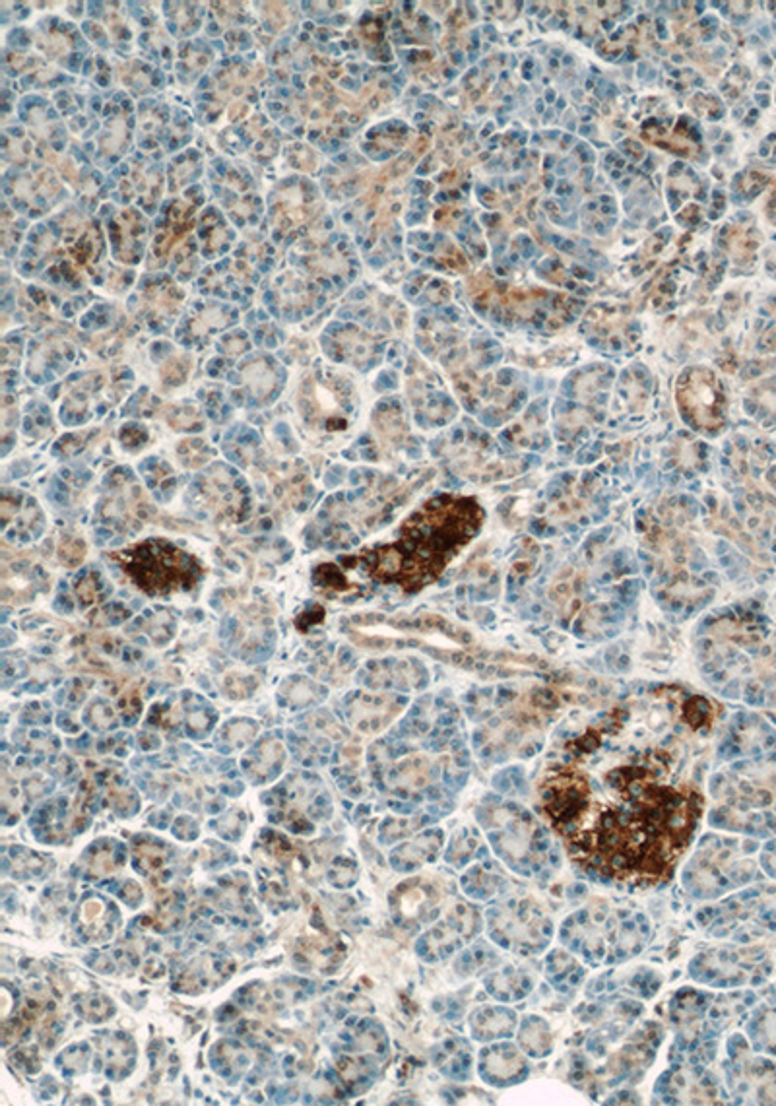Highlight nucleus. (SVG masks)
<instances>
[{
	"label": "nucleus",
	"mask_w": 776,
	"mask_h": 1106,
	"mask_svg": "<svg viewBox=\"0 0 776 1106\" xmlns=\"http://www.w3.org/2000/svg\"><path fill=\"white\" fill-rule=\"evenodd\" d=\"M645 720V718H643ZM641 707L608 726L596 757L548 786V814L575 860L621 881H656L687 848L699 798L683 781L685 746L670 726L643 724Z\"/></svg>",
	"instance_id": "nucleus-1"
},
{
	"label": "nucleus",
	"mask_w": 776,
	"mask_h": 1106,
	"mask_svg": "<svg viewBox=\"0 0 776 1106\" xmlns=\"http://www.w3.org/2000/svg\"><path fill=\"white\" fill-rule=\"evenodd\" d=\"M546 99H548V101H553V99H555V94H553V92H548Z\"/></svg>",
	"instance_id": "nucleus-2"
}]
</instances>
